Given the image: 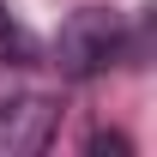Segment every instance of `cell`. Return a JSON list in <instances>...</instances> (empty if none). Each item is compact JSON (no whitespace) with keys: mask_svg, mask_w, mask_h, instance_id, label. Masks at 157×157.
Masks as SVG:
<instances>
[{"mask_svg":"<svg viewBox=\"0 0 157 157\" xmlns=\"http://www.w3.org/2000/svg\"><path fill=\"white\" fill-rule=\"evenodd\" d=\"M121 60V18L109 6H78L55 36V67L67 78H97Z\"/></svg>","mask_w":157,"mask_h":157,"instance_id":"cell-1","label":"cell"},{"mask_svg":"<svg viewBox=\"0 0 157 157\" xmlns=\"http://www.w3.org/2000/svg\"><path fill=\"white\" fill-rule=\"evenodd\" d=\"M55 139V103L48 97H6L0 103V157L48 151Z\"/></svg>","mask_w":157,"mask_h":157,"instance_id":"cell-2","label":"cell"},{"mask_svg":"<svg viewBox=\"0 0 157 157\" xmlns=\"http://www.w3.org/2000/svg\"><path fill=\"white\" fill-rule=\"evenodd\" d=\"M0 60H6V67H30V60H36V42H30V30L12 18L6 0H0Z\"/></svg>","mask_w":157,"mask_h":157,"instance_id":"cell-3","label":"cell"},{"mask_svg":"<svg viewBox=\"0 0 157 157\" xmlns=\"http://www.w3.org/2000/svg\"><path fill=\"white\" fill-rule=\"evenodd\" d=\"M91 151H133V145H127L121 133H97V139H91Z\"/></svg>","mask_w":157,"mask_h":157,"instance_id":"cell-4","label":"cell"}]
</instances>
